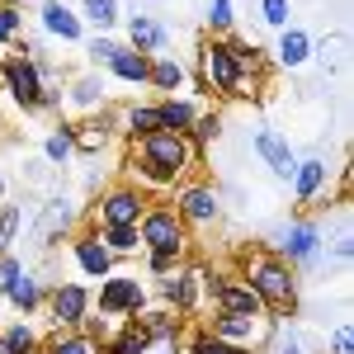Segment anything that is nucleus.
Returning a JSON list of instances; mask_svg holds the SVG:
<instances>
[{
    "mask_svg": "<svg viewBox=\"0 0 354 354\" xmlns=\"http://www.w3.org/2000/svg\"><path fill=\"white\" fill-rule=\"evenodd\" d=\"M156 123H161V113H151V109L133 113V128H137V133H151V128H156Z\"/></svg>",
    "mask_w": 354,
    "mask_h": 354,
    "instance_id": "b1692460",
    "label": "nucleus"
},
{
    "mask_svg": "<svg viewBox=\"0 0 354 354\" xmlns=\"http://www.w3.org/2000/svg\"><path fill=\"white\" fill-rule=\"evenodd\" d=\"M10 298L19 302V307H28V302H33V279H19V274H15V279H10Z\"/></svg>",
    "mask_w": 354,
    "mask_h": 354,
    "instance_id": "f3484780",
    "label": "nucleus"
},
{
    "mask_svg": "<svg viewBox=\"0 0 354 354\" xmlns=\"http://www.w3.org/2000/svg\"><path fill=\"white\" fill-rule=\"evenodd\" d=\"M260 293H270L274 302H288V279H283V270H260Z\"/></svg>",
    "mask_w": 354,
    "mask_h": 354,
    "instance_id": "0eeeda50",
    "label": "nucleus"
},
{
    "mask_svg": "<svg viewBox=\"0 0 354 354\" xmlns=\"http://www.w3.org/2000/svg\"><path fill=\"white\" fill-rule=\"evenodd\" d=\"M335 354H350V330H340V335H335Z\"/></svg>",
    "mask_w": 354,
    "mask_h": 354,
    "instance_id": "2f4dec72",
    "label": "nucleus"
},
{
    "mask_svg": "<svg viewBox=\"0 0 354 354\" xmlns=\"http://www.w3.org/2000/svg\"><path fill=\"white\" fill-rule=\"evenodd\" d=\"M198 354H236L232 345H218V340H208V345H198Z\"/></svg>",
    "mask_w": 354,
    "mask_h": 354,
    "instance_id": "c85d7f7f",
    "label": "nucleus"
},
{
    "mask_svg": "<svg viewBox=\"0 0 354 354\" xmlns=\"http://www.w3.org/2000/svg\"><path fill=\"white\" fill-rule=\"evenodd\" d=\"M317 185H322V165H317V161H307V165H302V175H298L302 198H307V194H317Z\"/></svg>",
    "mask_w": 354,
    "mask_h": 354,
    "instance_id": "2eb2a0df",
    "label": "nucleus"
},
{
    "mask_svg": "<svg viewBox=\"0 0 354 354\" xmlns=\"http://www.w3.org/2000/svg\"><path fill=\"white\" fill-rule=\"evenodd\" d=\"M19 350H28V330H10V340L0 345V354H19Z\"/></svg>",
    "mask_w": 354,
    "mask_h": 354,
    "instance_id": "5701e85b",
    "label": "nucleus"
},
{
    "mask_svg": "<svg viewBox=\"0 0 354 354\" xmlns=\"http://www.w3.org/2000/svg\"><path fill=\"white\" fill-rule=\"evenodd\" d=\"M109 241L118 245V250H128V245H133V232H128V227H113V232H109Z\"/></svg>",
    "mask_w": 354,
    "mask_h": 354,
    "instance_id": "bb28decb",
    "label": "nucleus"
},
{
    "mask_svg": "<svg viewBox=\"0 0 354 354\" xmlns=\"http://www.w3.org/2000/svg\"><path fill=\"white\" fill-rule=\"evenodd\" d=\"M265 19L270 24H283L288 19V0H265Z\"/></svg>",
    "mask_w": 354,
    "mask_h": 354,
    "instance_id": "4be33fe9",
    "label": "nucleus"
},
{
    "mask_svg": "<svg viewBox=\"0 0 354 354\" xmlns=\"http://www.w3.org/2000/svg\"><path fill=\"white\" fill-rule=\"evenodd\" d=\"M81 265H85L90 274H104V270H109V255H104L95 241H81Z\"/></svg>",
    "mask_w": 354,
    "mask_h": 354,
    "instance_id": "9b49d317",
    "label": "nucleus"
},
{
    "mask_svg": "<svg viewBox=\"0 0 354 354\" xmlns=\"http://www.w3.org/2000/svg\"><path fill=\"white\" fill-rule=\"evenodd\" d=\"M81 312H85L81 288H62V293H57V317H62V322H81Z\"/></svg>",
    "mask_w": 354,
    "mask_h": 354,
    "instance_id": "423d86ee",
    "label": "nucleus"
},
{
    "mask_svg": "<svg viewBox=\"0 0 354 354\" xmlns=\"http://www.w3.org/2000/svg\"><path fill=\"white\" fill-rule=\"evenodd\" d=\"M147 241L156 245V250H175V245H180V227H175V218H165V213L147 218Z\"/></svg>",
    "mask_w": 354,
    "mask_h": 354,
    "instance_id": "f03ea898",
    "label": "nucleus"
},
{
    "mask_svg": "<svg viewBox=\"0 0 354 354\" xmlns=\"http://www.w3.org/2000/svg\"><path fill=\"white\" fill-rule=\"evenodd\" d=\"M133 38L151 48V43H161V28H156V24H147V19H137V24H133Z\"/></svg>",
    "mask_w": 354,
    "mask_h": 354,
    "instance_id": "aec40b11",
    "label": "nucleus"
},
{
    "mask_svg": "<svg viewBox=\"0 0 354 354\" xmlns=\"http://www.w3.org/2000/svg\"><path fill=\"white\" fill-rule=\"evenodd\" d=\"M185 203H189V213H194V218H213V198H208L203 189H194L189 198H185Z\"/></svg>",
    "mask_w": 354,
    "mask_h": 354,
    "instance_id": "6ab92c4d",
    "label": "nucleus"
},
{
    "mask_svg": "<svg viewBox=\"0 0 354 354\" xmlns=\"http://www.w3.org/2000/svg\"><path fill=\"white\" fill-rule=\"evenodd\" d=\"M222 302H227L232 312H255V293H250V288H227Z\"/></svg>",
    "mask_w": 354,
    "mask_h": 354,
    "instance_id": "4468645a",
    "label": "nucleus"
},
{
    "mask_svg": "<svg viewBox=\"0 0 354 354\" xmlns=\"http://www.w3.org/2000/svg\"><path fill=\"white\" fill-rule=\"evenodd\" d=\"M10 33H15V15L5 10V15H0V38H10Z\"/></svg>",
    "mask_w": 354,
    "mask_h": 354,
    "instance_id": "c756f323",
    "label": "nucleus"
},
{
    "mask_svg": "<svg viewBox=\"0 0 354 354\" xmlns=\"http://www.w3.org/2000/svg\"><path fill=\"white\" fill-rule=\"evenodd\" d=\"M222 335H250V322H241V317H222Z\"/></svg>",
    "mask_w": 354,
    "mask_h": 354,
    "instance_id": "393cba45",
    "label": "nucleus"
},
{
    "mask_svg": "<svg viewBox=\"0 0 354 354\" xmlns=\"http://www.w3.org/2000/svg\"><path fill=\"white\" fill-rule=\"evenodd\" d=\"M232 19V5L227 0H213V24H227Z\"/></svg>",
    "mask_w": 354,
    "mask_h": 354,
    "instance_id": "cd10ccee",
    "label": "nucleus"
},
{
    "mask_svg": "<svg viewBox=\"0 0 354 354\" xmlns=\"http://www.w3.org/2000/svg\"><path fill=\"white\" fill-rule=\"evenodd\" d=\"M208 71H213V81L222 90H232L236 85V57H232V48H213L208 53Z\"/></svg>",
    "mask_w": 354,
    "mask_h": 354,
    "instance_id": "20e7f679",
    "label": "nucleus"
},
{
    "mask_svg": "<svg viewBox=\"0 0 354 354\" xmlns=\"http://www.w3.org/2000/svg\"><path fill=\"white\" fill-rule=\"evenodd\" d=\"M255 147L270 156V165L279 170V175H293V151L283 147V137H279V133H260V142H255Z\"/></svg>",
    "mask_w": 354,
    "mask_h": 354,
    "instance_id": "7ed1b4c3",
    "label": "nucleus"
},
{
    "mask_svg": "<svg viewBox=\"0 0 354 354\" xmlns=\"http://www.w3.org/2000/svg\"><path fill=\"white\" fill-rule=\"evenodd\" d=\"M133 218H137V203L128 198V194H118V198H109V222H113V227H128Z\"/></svg>",
    "mask_w": 354,
    "mask_h": 354,
    "instance_id": "9d476101",
    "label": "nucleus"
},
{
    "mask_svg": "<svg viewBox=\"0 0 354 354\" xmlns=\"http://www.w3.org/2000/svg\"><path fill=\"white\" fill-rule=\"evenodd\" d=\"M85 10L95 24H113V0H85Z\"/></svg>",
    "mask_w": 354,
    "mask_h": 354,
    "instance_id": "a211bd4d",
    "label": "nucleus"
},
{
    "mask_svg": "<svg viewBox=\"0 0 354 354\" xmlns=\"http://www.w3.org/2000/svg\"><path fill=\"white\" fill-rule=\"evenodd\" d=\"M312 241H317V232H312V227H298V232L288 236V250H293V255H312Z\"/></svg>",
    "mask_w": 354,
    "mask_h": 354,
    "instance_id": "dca6fc26",
    "label": "nucleus"
},
{
    "mask_svg": "<svg viewBox=\"0 0 354 354\" xmlns=\"http://www.w3.org/2000/svg\"><path fill=\"white\" fill-rule=\"evenodd\" d=\"M147 151H151L156 170H180V165H185V147H180V137H151Z\"/></svg>",
    "mask_w": 354,
    "mask_h": 354,
    "instance_id": "f257e3e1",
    "label": "nucleus"
},
{
    "mask_svg": "<svg viewBox=\"0 0 354 354\" xmlns=\"http://www.w3.org/2000/svg\"><path fill=\"white\" fill-rule=\"evenodd\" d=\"M156 81H161V85H175V81H180V66L161 62V66H156Z\"/></svg>",
    "mask_w": 354,
    "mask_h": 354,
    "instance_id": "a878e982",
    "label": "nucleus"
},
{
    "mask_svg": "<svg viewBox=\"0 0 354 354\" xmlns=\"http://www.w3.org/2000/svg\"><path fill=\"white\" fill-rule=\"evenodd\" d=\"M128 302H137V283H109V288H104V307H109V312L128 307Z\"/></svg>",
    "mask_w": 354,
    "mask_h": 354,
    "instance_id": "1a4fd4ad",
    "label": "nucleus"
},
{
    "mask_svg": "<svg viewBox=\"0 0 354 354\" xmlns=\"http://www.w3.org/2000/svg\"><path fill=\"white\" fill-rule=\"evenodd\" d=\"M161 123L180 128V123H189V109H185V104H165V109H161Z\"/></svg>",
    "mask_w": 354,
    "mask_h": 354,
    "instance_id": "412c9836",
    "label": "nucleus"
},
{
    "mask_svg": "<svg viewBox=\"0 0 354 354\" xmlns=\"http://www.w3.org/2000/svg\"><path fill=\"white\" fill-rule=\"evenodd\" d=\"M113 66H118V76H128V81H142V76H147V62H142V57H128V53H113Z\"/></svg>",
    "mask_w": 354,
    "mask_h": 354,
    "instance_id": "f8f14e48",
    "label": "nucleus"
},
{
    "mask_svg": "<svg viewBox=\"0 0 354 354\" xmlns=\"http://www.w3.org/2000/svg\"><path fill=\"white\" fill-rule=\"evenodd\" d=\"M57 354H90V350H85L81 340H71V345H57Z\"/></svg>",
    "mask_w": 354,
    "mask_h": 354,
    "instance_id": "7c9ffc66",
    "label": "nucleus"
},
{
    "mask_svg": "<svg viewBox=\"0 0 354 354\" xmlns=\"http://www.w3.org/2000/svg\"><path fill=\"white\" fill-rule=\"evenodd\" d=\"M43 19H48V28H53V33H62V38H76V33H81V28H76V19H71L62 5H48V10H43Z\"/></svg>",
    "mask_w": 354,
    "mask_h": 354,
    "instance_id": "6e6552de",
    "label": "nucleus"
},
{
    "mask_svg": "<svg viewBox=\"0 0 354 354\" xmlns=\"http://www.w3.org/2000/svg\"><path fill=\"white\" fill-rule=\"evenodd\" d=\"M279 53H283V62H302V57H307V33H298V28L283 33V48H279Z\"/></svg>",
    "mask_w": 354,
    "mask_h": 354,
    "instance_id": "ddd939ff",
    "label": "nucleus"
},
{
    "mask_svg": "<svg viewBox=\"0 0 354 354\" xmlns=\"http://www.w3.org/2000/svg\"><path fill=\"white\" fill-rule=\"evenodd\" d=\"M10 85H15L19 100H38V76H33V66H24V62L10 66Z\"/></svg>",
    "mask_w": 354,
    "mask_h": 354,
    "instance_id": "39448f33",
    "label": "nucleus"
}]
</instances>
